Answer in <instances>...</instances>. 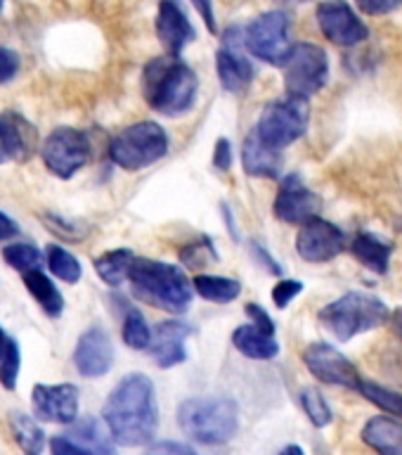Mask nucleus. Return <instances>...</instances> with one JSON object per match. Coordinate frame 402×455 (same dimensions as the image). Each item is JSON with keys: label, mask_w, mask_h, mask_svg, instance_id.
Returning <instances> with one entry per match:
<instances>
[{"label": "nucleus", "mask_w": 402, "mask_h": 455, "mask_svg": "<svg viewBox=\"0 0 402 455\" xmlns=\"http://www.w3.org/2000/svg\"><path fill=\"white\" fill-rule=\"evenodd\" d=\"M17 71H20V55L10 48H0V84L12 81Z\"/></svg>", "instance_id": "38"}, {"label": "nucleus", "mask_w": 402, "mask_h": 455, "mask_svg": "<svg viewBox=\"0 0 402 455\" xmlns=\"http://www.w3.org/2000/svg\"><path fill=\"white\" fill-rule=\"evenodd\" d=\"M17 233H20V230H17V223H14L10 216H5V213L0 212V242L12 240Z\"/></svg>", "instance_id": "45"}, {"label": "nucleus", "mask_w": 402, "mask_h": 455, "mask_svg": "<svg viewBox=\"0 0 402 455\" xmlns=\"http://www.w3.org/2000/svg\"><path fill=\"white\" fill-rule=\"evenodd\" d=\"M192 334V327L183 320H163L159 323L149 339V354L154 358L159 368H176L187 361V348L185 339Z\"/></svg>", "instance_id": "18"}, {"label": "nucleus", "mask_w": 402, "mask_h": 455, "mask_svg": "<svg viewBox=\"0 0 402 455\" xmlns=\"http://www.w3.org/2000/svg\"><path fill=\"white\" fill-rule=\"evenodd\" d=\"M35 418L45 422H59L71 425L78 418V387L74 384H35L31 394Z\"/></svg>", "instance_id": "15"}, {"label": "nucleus", "mask_w": 402, "mask_h": 455, "mask_svg": "<svg viewBox=\"0 0 402 455\" xmlns=\"http://www.w3.org/2000/svg\"><path fill=\"white\" fill-rule=\"evenodd\" d=\"M233 344L234 348L244 354L247 358H254V361H270L280 354V344H277L275 334L265 332L261 327L241 325L233 332Z\"/></svg>", "instance_id": "24"}, {"label": "nucleus", "mask_w": 402, "mask_h": 455, "mask_svg": "<svg viewBox=\"0 0 402 455\" xmlns=\"http://www.w3.org/2000/svg\"><path fill=\"white\" fill-rule=\"evenodd\" d=\"M156 36L170 57H180L185 45L197 38V31L176 0H162L156 14Z\"/></svg>", "instance_id": "19"}, {"label": "nucleus", "mask_w": 402, "mask_h": 455, "mask_svg": "<svg viewBox=\"0 0 402 455\" xmlns=\"http://www.w3.org/2000/svg\"><path fill=\"white\" fill-rule=\"evenodd\" d=\"M192 290H197L199 297L213 304H230L241 294L240 280L223 275H197L192 280Z\"/></svg>", "instance_id": "26"}, {"label": "nucleus", "mask_w": 402, "mask_h": 455, "mask_svg": "<svg viewBox=\"0 0 402 455\" xmlns=\"http://www.w3.org/2000/svg\"><path fill=\"white\" fill-rule=\"evenodd\" d=\"M3 259L10 268L20 270V273H28V270H41L43 254L34 244L28 242H17V244H7L3 249Z\"/></svg>", "instance_id": "31"}, {"label": "nucleus", "mask_w": 402, "mask_h": 455, "mask_svg": "<svg viewBox=\"0 0 402 455\" xmlns=\"http://www.w3.org/2000/svg\"><path fill=\"white\" fill-rule=\"evenodd\" d=\"M398 3H400V0H355L358 10L369 14V17H382V14L393 12L398 7Z\"/></svg>", "instance_id": "39"}, {"label": "nucleus", "mask_w": 402, "mask_h": 455, "mask_svg": "<svg viewBox=\"0 0 402 455\" xmlns=\"http://www.w3.org/2000/svg\"><path fill=\"white\" fill-rule=\"evenodd\" d=\"M197 74L180 57H154L142 71L147 105L163 116H180L197 100Z\"/></svg>", "instance_id": "2"}, {"label": "nucleus", "mask_w": 402, "mask_h": 455, "mask_svg": "<svg viewBox=\"0 0 402 455\" xmlns=\"http://www.w3.org/2000/svg\"><path fill=\"white\" fill-rule=\"evenodd\" d=\"M5 341H7V337H5V332H3V327H0V354H3V347H5Z\"/></svg>", "instance_id": "48"}, {"label": "nucleus", "mask_w": 402, "mask_h": 455, "mask_svg": "<svg viewBox=\"0 0 402 455\" xmlns=\"http://www.w3.org/2000/svg\"><path fill=\"white\" fill-rule=\"evenodd\" d=\"M400 3H402V0H400Z\"/></svg>", "instance_id": "51"}, {"label": "nucleus", "mask_w": 402, "mask_h": 455, "mask_svg": "<svg viewBox=\"0 0 402 455\" xmlns=\"http://www.w3.org/2000/svg\"><path fill=\"white\" fill-rule=\"evenodd\" d=\"M241 164L248 176L256 178H277L282 171V155L277 149L268 148L265 142L256 135V131L244 138L241 145Z\"/></svg>", "instance_id": "20"}, {"label": "nucleus", "mask_w": 402, "mask_h": 455, "mask_svg": "<svg viewBox=\"0 0 402 455\" xmlns=\"http://www.w3.org/2000/svg\"><path fill=\"white\" fill-rule=\"evenodd\" d=\"M389 325H390V330H393V334H396L398 339H402V306L390 313Z\"/></svg>", "instance_id": "46"}, {"label": "nucleus", "mask_w": 402, "mask_h": 455, "mask_svg": "<svg viewBox=\"0 0 402 455\" xmlns=\"http://www.w3.org/2000/svg\"><path fill=\"white\" fill-rule=\"evenodd\" d=\"M358 391H360L362 396L367 398L369 403H374L376 408H382L383 412H389V415H393V418H402L400 391H393L389 389V387H382V384L369 382V379H360Z\"/></svg>", "instance_id": "29"}, {"label": "nucleus", "mask_w": 402, "mask_h": 455, "mask_svg": "<svg viewBox=\"0 0 402 455\" xmlns=\"http://www.w3.org/2000/svg\"><path fill=\"white\" fill-rule=\"evenodd\" d=\"M35 145L38 133L31 121L14 112L0 114V164L27 162L35 152Z\"/></svg>", "instance_id": "17"}, {"label": "nucleus", "mask_w": 402, "mask_h": 455, "mask_svg": "<svg viewBox=\"0 0 402 455\" xmlns=\"http://www.w3.org/2000/svg\"><path fill=\"white\" fill-rule=\"evenodd\" d=\"M291 20L284 10H270L258 14L247 28H244V48L254 57L272 67H282L291 50Z\"/></svg>", "instance_id": "9"}, {"label": "nucleus", "mask_w": 402, "mask_h": 455, "mask_svg": "<svg viewBox=\"0 0 402 455\" xmlns=\"http://www.w3.org/2000/svg\"><path fill=\"white\" fill-rule=\"evenodd\" d=\"M48 268L52 275L69 284L78 283L81 275H83L81 261H78L74 254H69L67 249L59 247V244H52V247L48 249Z\"/></svg>", "instance_id": "30"}, {"label": "nucleus", "mask_w": 402, "mask_h": 455, "mask_svg": "<svg viewBox=\"0 0 402 455\" xmlns=\"http://www.w3.org/2000/svg\"><path fill=\"white\" fill-rule=\"evenodd\" d=\"M3 5H5V0H0V12H3Z\"/></svg>", "instance_id": "50"}, {"label": "nucleus", "mask_w": 402, "mask_h": 455, "mask_svg": "<svg viewBox=\"0 0 402 455\" xmlns=\"http://www.w3.org/2000/svg\"><path fill=\"white\" fill-rule=\"evenodd\" d=\"M102 418L109 436L121 446L135 448L149 443L159 425L152 379L142 372L123 377L106 398Z\"/></svg>", "instance_id": "1"}, {"label": "nucleus", "mask_w": 402, "mask_h": 455, "mask_svg": "<svg viewBox=\"0 0 402 455\" xmlns=\"http://www.w3.org/2000/svg\"><path fill=\"white\" fill-rule=\"evenodd\" d=\"M10 427H12L14 441L20 443L24 453L28 455L43 453V446H45V434H43L41 425H38L31 415L20 411L10 412Z\"/></svg>", "instance_id": "28"}, {"label": "nucleus", "mask_w": 402, "mask_h": 455, "mask_svg": "<svg viewBox=\"0 0 402 455\" xmlns=\"http://www.w3.org/2000/svg\"><path fill=\"white\" fill-rule=\"evenodd\" d=\"M41 156L52 176L67 180L85 166L88 156H91V140H88V135L76 131V128H55L43 140Z\"/></svg>", "instance_id": "10"}, {"label": "nucleus", "mask_w": 402, "mask_h": 455, "mask_svg": "<svg viewBox=\"0 0 402 455\" xmlns=\"http://www.w3.org/2000/svg\"><path fill=\"white\" fill-rule=\"evenodd\" d=\"M282 67L284 88L294 98H312L329 78V55L315 43H294Z\"/></svg>", "instance_id": "8"}, {"label": "nucleus", "mask_w": 402, "mask_h": 455, "mask_svg": "<svg viewBox=\"0 0 402 455\" xmlns=\"http://www.w3.org/2000/svg\"><path fill=\"white\" fill-rule=\"evenodd\" d=\"M308 124H311L308 100L287 95V98L272 100L263 107L261 119L254 131L268 148L280 152V149L289 148L291 142H296L298 138H303Z\"/></svg>", "instance_id": "6"}, {"label": "nucleus", "mask_w": 402, "mask_h": 455, "mask_svg": "<svg viewBox=\"0 0 402 455\" xmlns=\"http://www.w3.org/2000/svg\"><path fill=\"white\" fill-rule=\"evenodd\" d=\"M74 365L83 377H102L114 365V347L102 327L85 330L74 348Z\"/></svg>", "instance_id": "16"}, {"label": "nucleus", "mask_w": 402, "mask_h": 455, "mask_svg": "<svg viewBox=\"0 0 402 455\" xmlns=\"http://www.w3.org/2000/svg\"><path fill=\"white\" fill-rule=\"evenodd\" d=\"M346 249V235L329 220L315 219L305 220L296 235L298 256L308 263H327L336 259Z\"/></svg>", "instance_id": "13"}, {"label": "nucleus", "mask_w": 402, "mask_h": 455, "mask_svg": "<svg viewBox=\"0 0 402 455\" xmlns=\"http://www.w3.org/2000/svg\"><path fill=\"white\" fill-rule=\"evenodd\" d=\"M169 152V135L154 121H140L123 128L109 145V156L116 166L140 171L152 166Z\"/></svg>", "instance_id": "7"}, {"label": "nucleus", "mask_w": 402, "mask_h": 455, "mask_svg": "<svg viewBox=\"0 0 402 455\" xmlns=\"http://www.w3.org/2000/svg\"><path fill=\"white\" fill-rule=\"evenodd\" d=\"M50 451H52V455H92V451L81 446L76 439H71L69 434L52 436V441H50Z\"/></svg>", "instance_id": "36"}, {"label": "nucleus", "mask_w": 402, "mask_h": 455, "mask_svg": "<svg viewBox=\"0 0 402 455\" xmlns=\"http://www.w3.org/2000/svg\"><path fill=\"white\" fill-rule=\"evenodd\" d=\"M244 313H247L248 320H251L256 327H261V330H265V332L275 334V323H272V318H270L268 311H265L263 306H258L251 301V304L244 306Z\"/></svg>", "instance_id": "40"}, {"label": "nucleus", "mask_w": 402, "mask_h": 455, "mask_svg": "<svg viewBox=\"0 0 402 455\" xmlns=\"http://www.w3.org/2000/svg\"><path fill=\"white\" fill-rule=\"evenodd\" d=\"M21 368V355L17 341L7 337L5 347H3V354H0V384L5 389L12 391L17 387V377H20Z\"/></svg>", "instance_id": "34"}, {"label": "nucleus", "mask_w": 402, "mask_h": 455, "mask_svg": "<svg viewBox=\"0 0 402 455\" xmlns=\"http://www.w3.org/2000/svg\"><path fill=\"white\" fill-rule=\"evenodd\" d=\"M280 455H305V453H303V448L296 446V443H291V446L284 448V451Z\"/></svg>", "instance_id": "47"}, {"label": "nucleus", "mask_w": 402, "mask_h": 455, "mask_svg": "<svg viewBox=\"0 0 402 455\" xmlns=\"http://www.w3.org/2000/svg\"><path fill=\"white\" fill-rule=\"evenodd\" d=\"M389 306L367 291H348L319 311V323L339 341H348L362 332L389 323Z\"/></svg>", "instance_id": "5"}, {"label": "nucleus", "mask_w": 402, "mask_h": 455, "mask_svg": "<svg viewBox=\"0 0 402 455\" xmlns=\"http://www.w3.org/2000/svg\"><path fill=\"white\" fill-rule=\"evenodd\" d=\"M209 244H211V240H209V237H204V244H190V247H185L183 254H180V259H183L185 266H190V268H201V266H204L201 249L209 247Z\"/></svg>", "instance_id": "42"}, {"label": "nucleus", "mask_w": 402, "mask_h": 455, "mask_svg": "<svg viewBox=\"0 0 402 455\" xmlns=\"http://www.w3.org/2000/svg\"><path fill=\"white\" fill-rule=\"evenodd\" d=\"M301 291H303V283L301 280H280L272 287V301H275L277 308H287Z\"/></svg>", "instance_id": "35"}, {"label": "nucleus", "mask_w": 402, "mask_h": 455, "mask_svg": "<svg viewBox=\"0 0 402 455\" xmlns=\"http://www.w3.org/2000/svg\"><path fill=\"white\" fill-rule=\"evenodd\" d=\"M351 251L358 261L367 270L376 273V275H386L389 273L390 256H393V244L383 242L382 237H376L372 233H358L351 242Z\"/></svg>", "instance_id": "23"}, {"label": "nucleus", "mask_w": 402, "mask_h": 455, "mask_svg": "<svg viewBox=\"0 0 402 455\" xmlns=\"http://www.w3.org/2000/svg\"><path fill=\"white\" fill-rule=\"evenodd\" d=\"M301 405H303L305 415L311 418V422L315 427H327L332 422V408H329L325 396L315 387H308V389L301 391Z\"/></svg>", "instance_id": "33"}, {"label": "nucleus", "mask_w": 402, "mask_h": 455, "mask_svg": "<svg viewBox=\"0 0 402 455\" xmlns=\"http://www.w3.org/2000/svg\"><path fill=\"white\" fill-rule=\"evenodd\" d=\"M251 251H254L256 259H258V261L265 266V270H268V273H272V275H282V266H280V263H277L275 259L268 254V251H265V247H263V244H258V242H251Z\"/></svg>", "instance_id": "43"}, {"label": "nucleus", "mask_w": 402, "mask_h": 455, "mask_svg": "<svg viewBox=\"0 0 402 455\" xmlns=\"http://www.w3.org/2000/svg\"><path fill=\"white\" fill-rule=\"evenodd\" d=\"M213 166L218 171H230V166H233V145L227 138H218V142H216Z\"/></svg>", "instance_id": "41"}, {"label": "nucleus", "mask_w": 402, "mask_h": 455, "mask_svg": "<svg viewBox=\"0 0 402 455\" xmlns=\"http://www.w3.org/2000/svg\"><path fill=\"white\" fill-rule=\"evenodd\" d=\"M362 441L376 455H402V422L396 418H372L362 427Z\"/></svg>", "instance_id": "22"}, {"label": "nucleus", "mask_w": 402, "mask_h": 455, "mask_svg": "<svg viewBox=\"0 0 402 455\" xmlns=\"http://www.w3.org/2000/svg\"><path fill=\"white\" fill-rule=\"evenodd\" d=\"M318 24L325 38L341 48H353L369 38L367 24L346 0H325L318 5Z\"/></svg>", "instance_id": "11"}, {"label": "nucleus", "mask_w": 402, "mask_h": 455, "mask_svg": "<svg viewBox=\"0 0 402 455\" xmlns=\"http://www.w3.org/2000/svg\"><path fill=\"white\" fill-rule=\"evenodd\" d=\"M121 337L126 341L128 347L135 348V351H145L149 347V339H152V330H149L147 320L138 308H128L126 318H123V330H121Z\"/></svg>", "instance_id": "32"}, {"label": "nucleus", "mask_w": 402, "mask_h": 455, "mask_svg": "<svg viewBox=\"0 0 402 455\" xmlns=\"http://www.w3.org/2000/svg\"><path fill=\"white\" fill-rule=\"evenodd\" d=\"M21 275H24L27 290L41 304L43 311L48 313L50 318H59L64 311V297L59 294L55 284H52V280L43 270H28V273H21Z\"/></svg>", "instance_id": "25"}, {"label": "nucleus", "mask_w": 402, "mask_h": 455, "mask_svg": "<svg viewBox=\"0 0 402 455\" xmlns=\"http://www.w3.org/2000/svg\"><path fill=\"white\" fill-rule=\"evenodd\" d=\"M282 3H308V0H282Z\"/></svg>", "instance_id": "49"}, {"label": "nucleus", "mask_w": 402, "mask_h": 455, "mask_svg": "<svg viewBox=\"0 0 402 455\" xmlns=\"http://www.w3.org/2000/svg\"><path fill=\"white\" fill-rule=\"evenodd\" d=\"M135 261V254L130 249H112L95 259V273L105 280L109 287H119L130 273V266Z\"/></svg>", "instance_id": "27"}, {"label": "nucleus", "mask_w": 402, "mask_h": 455, "mask_svg": "<svg viewBox=\"0 0 402 455\" xmlns=\"http://www.w3.org/2000/svg\"><path fill=\"white\" fill-rule=\"evenodd\" d=\"M177 425L190 439L220 446L240 429V408L233 398H187L177 408Z\"/></svg>", "instance_id": "4"}, {"label": "nucleus", "mask_w": 402, "mask_h": 455, "mask_svg": "<svg viewBox=\"0 0 402 455\" xmlns=\"http://www.w3.org/2000/svg\"><path fill=\"white\" fill-rule=\"evenodd\" d=\"M216 69H218L220 85L227 92L241 95L254 81V67L247 57L240 55L234 48H220L216 55Z\"/></svg>", "instance_id": "21"}, {"label": "nucleus", "mask_w": 402, "mask_h": 455, "mask_svg": "<svg viewBox=\"0 0 402 455\" xmlns=\"http://www.w3.org/2000/svg\"><path fill=\"white\" fill-rule=\"evenodd\" d=\"M142 455H197V451L187 443H177V441H159Z\"/></svg>", "instance_id": "37"}, {"label": "nucleus", "mask_w": 402, "mask_h": 455, "mask_svg": "<svg viewBox=\"0 0 402 455\" xmlns=\"http://www.w3.org/2000/svg\"><path fill=\"white\" fill-rule=\"evenodd\" d=\"M192 5L197 7L199 17L204 20L206 28H209L211 34H216L218 27H216V14H213V0H192Z\"/></svg>", "instance_id": "44"}, {"label": "nucleus", "mask_w": 402, "mask_h": 455, "mask_svg": "<svg viewBox=\"0 0 402 455\" xmlns=\"http://www.w3.org/2000/svg\"><path fill=\"white\" fill-rule=\"evenodd\" d=\"M305 368L311 370L315 379L325 384H336L346 389H358L360 384V372L339 348H334L327 341H312L311 347L303 351Z\"/></svg>", "instance_id": "12"}, {"label": "nucleus", "mask_w": 402, "mask_h": 455, "mask_svg": "<svg viewBox=\"0 0 402 455\" xmlns=\"http://www.w3.org/2000/svg\"><path fill=\"white\" fill-rule=\"evenodd\" d=\"M135 294L163 311L185 313L192 304V283L173 263L135 259L128 273Z\"/></svg>", "instance_id": "3"}, {"label": "nucleus", "mask_w": 402, "mask_h": 455, "mask_svg": "<svg viewBox=\"0 0 402 455\" xmlns=\"http://www.w3.org/2000/svg\"><path fill=\"white\" fill-rule=\"evenodd\" d=\"M322 209V199L319 195L305 188L303 178L298 173H289L282 178L280 192H277L272 212L282 223H291V226H303L305 220L315 219Z\"/></svg>", "instance_id": "14"}]
</instances>
